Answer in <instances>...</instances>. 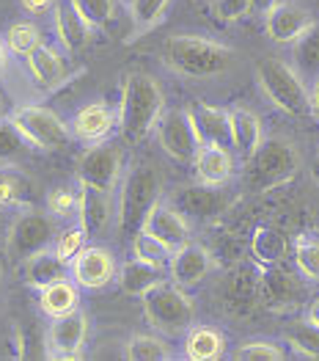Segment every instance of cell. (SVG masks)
Listing matches in <instances>:
<instances>
[{"instance_id":"32","label":"cell","mask_w":319,"mask_h":361,"mask_svg":"<svg viewBox=\"0 0 319 361\" xmlns=\"http://www.w3.org/2000/svg\"><path fill=\"white\" fill-rule=\"evenodd\" d=\"M39 44H44L42 42V28L36 23H30V20H20V23H14L11 28L6 30V50L20 56V59H28Z\"/></svg>"},{"instance_id":"51","label":"cell","mask_w":319,"mask_h":361,"mask_svg":"<svg viewBox=\"0 0 319 361\" xmlns=\"http://www.w3.org/2000/svg\"><path fill=\"white\" fill-rule=\"evenodd\" d=\"M0 273H3V268H0Z\"/></svg>"},{"instance_id":"5","label":"cell","mask_w":319,"mask_h":361,"mask_svg":"<svg viewBox=\"0 0 319 361\" xmlns=\"http://www.w3.org/2000/svg\"><path fill=\"white\" fill-rule=\"evenodd\" d=\"M256 80L264 97L289 116L311 114V94L303 83V75L278 59H264L256 63Z\"/></svg>"},{"instance_id":"3","label":"cell","mask_w":319,"mask_h":361,"mask_svg":"<svg viewBox=\"0 0 319 361\" xmlns=\"http://www.w3.org/2000/svg\"><path fill=\"white\" fill-rule=\"evenodd\" d=\"M300 171V152L287 138H264L259 149L245 157L242 185L251 193H267L297 177Z\"/></svg>"},{"instance_id":"24","label":"cell","mask_w":319,"mask_h":361,"mask_svg":"<svg viewBox=\"0 0 319 361\" xmlns=\"http://www.w3.org/2000/svg\"><path fill=\"white\" fill-rule=\"evenodd\" d=\"M193 166H196V180L204 185H226L234 177V157L232 149L226 147L201 144Z\"/></svg>"},{"instance_id":"21","label":"cell","mask_w":319,"mask_h":361,"mask_svg":"<svg viewBox=\"0 0 319 361\" xmlns=\"http://www.w3.org/2000/svg\"><path fill=\"white\" fill-rule=\"evenodd\" d=\"M53 28H56L61 47L66 53H72V56L86 47L88 39H91V30H94L72 0H58L56 3V8H53Z\"/></svg>"},{"instance_id":"49","label":"cell","mask_w":319,"mask_h":361,"mask_svg":"<svg viewBox=\"0 0 319 361\" xmlns=\"http://www.w3.org/2000/svg\"><path fill=\"white\" fill-rule=\"evenodd\" d=\"M0 69H6V50H3V42H0Z\"/></svg>"},{"instance_id":"23","label":"cell","mask_w":319,"mask_h":361,"mask_svg":"<svg viewBox=\"0 0 319 361\" xmlns=\"http://www.w3.org/2000/svg\"><path fill=\"white\" fill-rule=\"evenodd\" d=\"M163 271H165V268L132 257V259H127V262L118 268L116 281H118V287H121V293H127V295H132V298H144L149 290H154L157 284L165 281Z\"/></svg>"},{"instance_id":"42","label":"cell","mask_w":319,"mask_h":361,"mask_svg":"<svg viewBox=\"0 0 319 361\" xmlns=\"http://www.w3.org/2000/svg\"><path fill=\"white\" fill-rule=\"evenodd\" d=\"M91 28H105L116 14V0H72Z\"/></svg>"},{"instance_id":"52","label":"cell","mask_w":319,"mask_h":361,"mask_svg":"<svg viewBox=\"0 0 319 361\" xmlns=\"http://www.w3.org/2000/svg\"><path fill=\"white\" fill-rule=\"evenodd\" d=\"M127 3H130V0H127Z\"/></svg>"},{"instance_id":"20","label":"cell","mask_w":319,"mask_h":361,"mask_svg":"<svg viewBox=\"0 0 319 361\" xmlns=\"http://www.w3.org/2000/svg\"><path fill=\"white\" fill-rule=\"evenodd\" d=\"M187 111H190V116H193V124H196V130H199L201 144L234 149L232 111L218 108V105H206V102H193Z\"/></svg>"},{"instance_id":"36","label":"cell","mask_w":319,"mask_h":361,"mask_svg":"<svg viewBox=\"0 0 319 361\" xmlns=\"http://www.w3.org/2000/svg\"><path fill=\"white\" fill-rule=\"evenodd\" d=\"M88 229L77 221V224H69L66 229H61L58 235H56V240H53V251L58 254L61 259L66 262V265H72V259L86 248L88 243Z\"/></svg>"},{"instance_id":"4","label":"cell","mask_w":319,"mask_h":361,"mask_svg":"<svg viewBox=\"0 0 319 361\" xmlns=\"http://www.w3.org/2000/svg\"><path fill=\"white\" fill-rule=\"evenodd\" d=\"M163 199V177L154 166H135L118 190L116 226L124 238H135L149 218L151 207Z\"/></svg>"},{"instance_id":"44","label":"cell","mask_w":319,"mask_h":361,"mask_svg":"<svg viewBox=\"0 0 319 361\" xmlns=\"http://www.w3.org/2000/svg\"><path fill=\"white\" fill-rule=\"evenodd\" d=\"M212 11L220 23H237L251 14V0H212Z\"/></svg>"},{"instance_id":"6","label":"cell","mask_w":319,"mask_h":361,"mask_svg":"<svg viewBox=\"0 0 319 361\" xmlns=\"http://www.w3.org/2000/svg\"><path fill=\"white\" fill-rule=\"evenodd\" d=\"M144 314L151 329L174 336V334H184L193 326L196 306L184 293V287H179L174 281H163L144 295Z\"/></svg>"},{"instance_id":"34","label":"cell","mask_w":319,"mask_h":361,"mask_svg":"<svg viewBox=\"0 0 319 361\" xmlns=\"http://www.w3.org/2000/svg\"><path fill=\"white\" fill-rule=\"evenodd\" d=\"M292 257H294L297 273H300L306 281L319 284V240L317 238L300 235L297 240L292 243Z\"/></svg>"},{"instance_id":"50","label":"cell","mask_w":319,"mask_h":361,"mask_svg":"<svg viewBox=\"0 0 319 361\" xmlns=\"http://www.w3.org/2000/svg\"><path fill=\"white\" fill-rule=\"evenodd\" d=\"M0 114H3V97H0Z\"/></svg>"},{"instance_id":"9","label":"cell","mask_w":319,"mask_h":361,"mask_svg":"<svg viewBox=\"0 0 319 361\" xmlns=\"http://www.w3.org/2000/svg\"><path fill=\"white\" fill-rule=\"evenodd\" d=\"M157 141L176 163H193L201 149V138L190 111H165L157 121Z\"/></svg>"},{"instance_id":"18","label":"cell","mask_w":319,"mask_h":361,"mask_svg":"<svg viewBox=\"0 0 319 361\" xmlns=\"http://www.w3.org/2000/svg\"><path fill=\"white\" fill-rule=\"evenodd\" d=\"M146 232H151L157 240H163L168 248H182L184 243H190V221L182 215V212L174 207V202L168 199V202H157L151 212H149V218H146L144 224Z\"/></svg>"},{"instance_id":"39","label":"cell","mask_w":319,"mask_h":361,"mask_svg":"<svg viewBox=\"0 0 319 361\" xmlns=\"http://www.w3.org/2000/svg\"><path fill=\"white\" fill-rule=\"evenodd\" d=\"M80 210V190L69 188V185H56L53 190H47V212L53 218H72Z\"/></svg>"},{"instance_id":"8","label":"cell","mask_w":319,"mask_h":361,"mask_svg":"<svg viewBox=\"0 0 319 361\" xmlns=\"http://www.w3.org/2000/svg\"><path fill=\"white\" fill-rule=\"evenodd\" d=\"M56 240V226H53V215L47 212H36L28 210L23 212L11 226H8V235H6V257L11 262H25L28 257L50 248Z\"/></svg>"},{"instance_id":"22","label":"cell","mask_w":319,"mask_h":361,"mask_svg":"<svg viewBox=\"0 0 319 361\" xmlns=\"http://www.w3.org/2000/svg\"><path fill=\"white\" fill-rule=\"evenodd\" d=\"M113 218V199L111 190L94 188V185H80V210L77 221L88 229V235H102Z\"/></svg>"},{"instance_id":"12","label":"cell","mask_w":319,"mask_h":361,"mask_svg":"<svg viewBox=\"0 0 319 361\" xmlns=\"http://www.w3.org/2000/svg\"><path fill=\"white\" fill-rule=\"evenodd\" d=\"M171 202L187 221H199V224H206V221L223 215L232 204V199L220 190V185H204V182L184 185V188L174 190Z\"/></svg>"},{"instance_id":"40","label":"cell","mask_w":319,"mask_h":361,"mask_svg":"<svg viewBox=\"0 0 319 361\" xmlns=\"http://www.w3.org/2000/svg\"><path fill=\"white\" fill-rule=\"evenodd\" d=\"M168 3H171V0H130V14H132L135 28L138 30L154 28V25L163 20Z\"/></svg>"},{"instance_id":"41","label":"cell","mask_w":319,"mask_h":361,"mask_svg":"<svg viewBox=\"0 0 319 361\" xmlns=\"http://www.w3.org/2000/svg\"><path fill=\"white\" fill-rule=\"evenodd\" d=\"M287 356L275 342L270 339H251V342H242L234 353V359L239 361H281Z\"/></svg>"},{"instance_id":"37","label":"cell","mask_w":319,"mask_h":361,"mask_svg":"<svg viewBox=\"0 0 319 361\" xmlns=\"http://www.w3.org/2000/svg\"><path fill=\"white\" fill-rule=\"evenodd\" d=\"M284 336H287L294 353H300L306 359H319V326H314L311 320L294 323L292 329H287Z\"/></svg>"},{"instance_id":"43","label":"cell","mask_w":319,"mask_h":361,"mask_svg":"<svg viewBox=\"0 0 319 361\" xmlns=\"http://www.w3.org/2000/svg\"><path fill=\"white\" fill-rule=\"evenodd\" d=\"M25 190H28V182L20 174H0V210L17 207L25 199Z\"/></svg>"},{"instance_id":"30","label":"cell","mask_w":319,"mask_h":361,"mask_svg":"<svg viewBox=\"0 0 319 361\" xmlns=\"http://www.w3.org/2000/svg\"><path fill=\"white\" fill-rule=\"evenodd\" d=\"M232 141L234 149L242 157H251L259 149L264 133H261V119L254 111H248V108H234L232 111Z\"/></svg>"},{"instance_id":"10","label":"cell","mask_w":319,"mask_h":361,"mask_svg":"<svg viewBox=\"0 0 319 361\" xmlns=\"http://www.w3.org/2000/svg\"><path fill=\"white\" fill-rule=\"evenodd\" d=\"M88 339V317L83 309H75L63 317H53L44 336V356L47 359L72 361L83 356Z\"/></svg>"},{"instance_id":"17","label":"cell","mask_w":319,"mask_h":361,"mask_svg":"<svg viewBox=\"0 0 319 361\" xmlns=\"http://www.w3.org/2000/svg\"><path fill=\"white\" fill-rule=\"evenodd\" d=\"M113 127H118V111H113L108 102H91L83 105L72 121H69V130H72V138L83 141V144H99L105 141Z\"/></svg>"},{"instance_id":"35","label":"cell","mask_w":319,"mask_h":361,"mask_svg":"<svg viewBox=\"0 0 319 361\" xmlns=\"http://www.w3.org/2000/svg\"><path fill=\"white\" fill-rule=\"evenodd\" d=\"M171 254H174V248H168L163 240H157L151 232H146V229L135 232V238H132V257L146 259L151 265H160V268H168Z\"/></svg>"},{"instance_id":"31","label":"cell","mask_w":319,"mask_h":361,"mask_svg":"<svg viewBox=\"0 0 319 361\" xmlns=\"http://www.w3.org/2000/svg\"><path fill=\"white\" fill-rule=\"evenodd\" d=\"M292 59L303 78L319 80V23H311V28L292 44Z\"/></svg>"},{"instance_id":"45","label":"cell","mask_w":319,"mask_h":361,"mask_svg":"<svg viewBox=\"0 0 319 361\" xmlns=\"http://www.w3.org/2000/svg\"><path fill=\"white\" fill-rule=\"evenodd\" d=\"M56 3H58V0H20L23 11L30 14V17H42V14L53 11V8H56Z\"/></svg>"},{"instance_id":"1","label":"cell","mask_w":319,"mask_h":361,"mask_svg":"<svg viewBox=\"0 0 319 361\" xmlns=\"http://www.w3.org/2000/svg\"><path fill=\"white\" fill-rule=\"evenodd\" d=\"M165 114V94L146 72H130L121 83L118 99V133L127 144H141Z\"/></svg>"},{"instance_id":"2","label":"cell","mask_w":319,"mask_h":361,"mask_svg":"<svg viewBox=\"0 0 319 361\" xmlns=\"http://www.w3.org/2000/svg\"><path fill=\"white\" fill-rule=\"evenodd\" d=\"M160 56L176 75L193 80L218 78L234 66V50L201 36H168L160 47Z\"/></svg>"},{"instance_id":"27","label":"cell","mask_w":319,"mask_h":361,"mask_svg":"<svg viewBox=\"0 0 319 361\" xmlns=\"http://www.w3.org/2000/svg\"><path fill=\"white\" fill-rule=\"evenodd\" d=\"M251 257L259 268H267V265H281L292 251L289 238L275 229V226H259L254 235H251Z\"/></svg>"},{"instance_id":"26","label":"cell","mask_w":319,"mask_h":361,"mask_svg":"<svg viewBox=\"0 0 319 361\" xmlns=\"http://www.w3.org/2000/svg\"><path fill=\"white\" fill-rule=\"evenodd\" d=\"M66 276H69V265L53 251V245L39 251V254H33L23 262V281L28 287H36V290H42V287H47L53 281H61Z\"/></svg>"},{"instance_id":"19","label":"cell","mask_w":319,"mask_h":361,"mask_svg":"<svg viewBox=\"0 0 319 361\" xmlns=\"http://www.w3.org/2000/svg\"><path fill=\"white\" fill-rule=\"evenodd\" d=\"M212 268V254L199 245V243H184L182 248H176L168 262V279L179 287H196L206 279V273Z\"/></svg>"},{"instance_id":"7","label":"cell","mask_w":319,"mask_h":361,"mask_svg":"<svg viewBox=\"0 0 319 361\" xmlns=\"http://www.w3.org/2000/svg\"><path fill=\"white\" fill-rule=\"evenodd\" d=\"M11 121L20 127V133L25 135L30 149L39 152H61L69 138L72 130L66 127V121L61 119L56 111L42 108V105H23L11 114Z\"/></svg>"},{"instance_id":"11","label":"cell","mask_w":319,"mask_h":361,"mask_svg":"<svg viewBox=\"0 0 319 361\" xmlns=\"http://www.w3.org/2000/svg\"><path fill=\"white\" fill-rule=\"evenodd\" d=\"M259 298L261 306L273 312L294 309L306 298V284L303 276L294 271H287L284 265H267L259 271Z\"/></svg>"},{"instance_id":"47","label":"cell","mask_w":319,"mask_h":361,"mask_svg":"<svg viewBox=\"0 0 319 361\" xmlns=\"http://www.w3.org/2000/svg\"><path fill=\"white\" fill-rule=\"evenodd\" d=\"M306 320H311L314 326H319V295L308 301V309H306Z\"/></svg>"},{"instance_id":"33","label":"cell","mask_w":319,"mask_h":361,"mask_svg":"<svg viewBox=\"0 0 319 361\" xmlns=\"http://www.w3.org/2000/svg\"><path fill=\"white\" fill-rule=\"evenodd\" d=\"M124 359L130 361H165L171 359V350L168 345L160 339V336H151V334H135L127 339L124 345Z\"/></svg>"},{"instance_id":"48","label":"cell","mask_w":319,"mask_h":361,"mask_svg":"<svg viewBox=\"0 0 319 361\" xmlns=\"http://www.w3.org/2000/svg\"><path fill=\"white\" fill-rule=\"evenodd\" d=\"M311 114L319 119V80H317V86H314V91H311Z\"/></svg>"},{"instance_id":"16","label":"cell","mask_w":319,"mask_h":361,"mask_svg":"<svg viewBox=\"0 0 319 361\" xmlns=\"http://www.w3.org/2000/svg\"><path fill=\"white\" fill-rule=\"evenodd\" d=\"M311 14L308 8H303L300 3H292V0H281L267 17H264V28L270 42L275 44H294L306 30L311 28Z\"/></svg>"},{"instance_id":"46","label":"cell","mask_w":319,"mask_h":361,"mask_svg":"<svg viewBox=\"0 0 319 361\" xmlns=\"http://www.w3.org/2000/svg\"><path fill=\"white\" fill-rule=\"evenodd\" d=\"M278 3H281V0H251V14H256V17H267Z\"/></svg>"},{"instance_id":"25","label":"cell","mask_w":319,"mask_h":361,"mask_svg":"<svg viewBox=\"0 0 319 361\" xmlns=\"http://www.w3.org/2000/svg\"><path fill=\"white\" fill-rule=\"evenodd\" d=\"M25 66H28L30 78L39 89H58L61 83H66V63L58 53L47 44H39L28 59H25Z\"/></svg>"},{"instance_id":"28","label":"cell","mask_w":319,"mask_h":361,"mask_svg":"<svg viewBox=\"0 0 319 361\" xmlns=\"http://www.w3.org/2000/svg\"><path fill=\"white\" fill-rule=\"evenodd\" d=\"M39 309L53 320V317H63L75 309H80V290L75 281L61 279V281H53L47 287L39 290Z\"/></svg>"},{"instance_id":"38","label":"cell","mask_w":319,"mask_h":361,"mask_svg":"<svg viewBox=\"0 0 319 361\" xmlns=\"http://www.w3.org/2000/svg\"><path fill=\"white\" fill-rule=\"evenodd\" d=\"M30 144L11 119H0V163H17Z\"/></svg>"},{"instance_id":"14","label":"cell","mask_w":319,"mask_h":361,"mask_svg":"<svg viewBox=\"0 0 319 361\" xmlns=\"http://www.w3.org/2000/svg\"><path fill=\"white\" fill-rule=\"evenodd\" d=\"M118 273V265L113 259V254L108 248L99 245H86L69 265V276L77 287L83 290H102L108 287Z\"/></svg>"},{"instance_id":"15","label":"cell","mask_w":319,"mask_h":361,"mask_svg":"<svg viewBox=\"0 0 319 361\" xmlns=\"http://www.w3.org/2000/svg\"><path fill=\"white\" fill-rule=\"evenodd\" d=\"M220 303L226 306V312H232L237 317L251 314L261 303L259 298V273L248 265H237L223 276L220 281Z\"/></svg>"},{"instance_id":"13","label":"cell","mask_w":319,"mask_h":361,"mask_svg":"<svg viewBox=\"0 0 319 361\" xmlns=\"http://www.w3.org/2000/svg\"><path fill=\"white\" fill-rule=\"evenodd\" d=\"M77 182L80 185H94L102 190H113L121 174V149L113 144H94L91 149H86L77 160Z\"/></svg>"},{"instance_id":"29","label":"cell","mask_w":319,"mask_h":361,"mask_svg":"<svg viewBox=\"0 0 319 361\" xmlns=\"http://www.w3.org/2000/svg\"><path fill=\"white\" fill-rule=\"evenodd\" d=\"M226 339L212 326H190L184 336V356L190 361H215L223 356Z\"/></svg>"}]
</instances>
